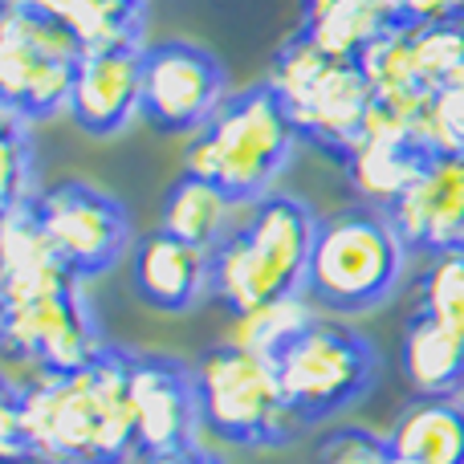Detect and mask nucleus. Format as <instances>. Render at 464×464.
I'll return each instance as SVG.
<instances>
[{"label": "nucleus", "mask_w": 464, "mask_h": 464, "mask_svg": "<svg viewBox=\"0 0 464 464\" xmlns=\"http://www.w3.org/2000/svg\"><path fill=\"white\" fill-rule=\"evenodd\" d=\"M318 318L310 305V294L277 297V302L253 305V310H237L225 326V343L237 351H253L261 359H277L310 322Z\"/></svg>", "instance_id": "nucleus-19"}, {"label": "nucleus", "mask_w": 464, "mask_h": 464, "mask_svg": "<svg viewBox=\"0 0 464 464\" xmlns=\"http://www.w3.org/2000/svg\"><path fill=\"white\" fill-rule=\"evenodd\" d=\"M147 464H220V457H212L200 444H188V449H171V452H155L147 457Z\"/></svg>", "instance_id": "nucleus-25"}, {"label": "nucleus", "mask_w": 464, "mask_h": 464, "mask_svg": "<svg viewBox=\"0 0 464 464\" xmlns=\"http://www.w3.org/2000/svg\"><path fill=\"white\" fill-rule=\"evenodd\" d=\"M0 449L5 464H122L139 452L130 351L106 346L82 371L5 383Z\"/></svg>", "instance_id": "nucleus-1"}, {"label": "nucleus", "mask_w": 464, "mask_h": 464, "mask_svg": "<svg viewBox=\"0 0 464 464\" xmlns=\"http://www.w3.org/2000/svg\"><path fill=\"white\" fill-rule=\"evenodd\" d=\"M82 41L57 16L37 8H5L0 16V102L33 122L70 111Z\"/></svg>", "instance_id": "nucleus-8"}, {"label": "nucleus", "mask_w": 464, "mask_h": 464, "mask_svg": "<svg viewBox=\"0 0 464 464\" xmlns=\"http://www.w3.org/2000/svg\"><path fill=\"white\" fill-rule=\"evenodd\" d=\"M403 379L416 395H460L464 392V334L440 318L416 310L400 343Z\"/></svg>", "instance_id": "nucleus-16"}, {"label": "nucleus", "mask_w": 464, "mask_h": 464, "mask_svg": "<svg viewBox=\"0 0 464 464\" xmlns=\"http://www.w3.org/2000/svg\"><path fill=\"white\" fill-rule=\"evenodd\" d=\"M0 343L13 359L33 362L45 375L82 371L106 351L98 318L82 294V277L0 302Z\"/></svg>", "instance_id": "nucleus-9"}, {"label": "nucleus", "mask_w": 464, "mask_h": 464, "mask_svg": "<svg viewBox=\"0 0 464 464\" xmlns=\"http://www.w3.org/2000/svg\"><path fill=\"white\" fill-rule=\"evenodd\" d=\"M322 464H411L408 457L392 449L387 436H375L367 428H338L322 440Z\"/></svg>", "instance_id": "nucleus-23"}, {"label": "nucleus", "mask_w": 464, "mask_h": 464, "mask_svg": "<svg viewBox=\"0 0 464 464\" xmlns=\"http://www.w3.org/2000/svg\"><path fill=\"white\" fill-rule=\"evenodd\" d=\"M387 440L411 464H464V403L457 395H416Z\"/></svg>", "instance_id": "nucleus-17"}, {"label": "nucleus", "mask_w": 464, "mask_h": 464, "mask_svg": "<svg viewBox=\"0 0 464 464\" xmlns=\"http://www.w3.org/2000/svg\"><path fill=\"white\" fill-rule=\"evenodd\" d=\"M400 24H449L464 21V0H395Z\"/></svg>", "instance_id": "nucleus-24"}, {"label": "nucleus", "mask_w": 464, "mask_h": 464, "mask_svg": "<svg viewBox=\"0 0 464 464\" xmlns=\"http://www.w3.org/2000/svg\"><path fill=\"white\" fill-rule=\"evenodd\" d=\"M297 127L269 82L228 94V102L192 135L184 171L217 184L232 204H256L285 171L297 147Z\"/></svg>", "instance_id": "nucleus-2"}, {"label": "nucleus", "mask_w": 464, "mask_h": 464, "mask_svg": "<svg viewBox=\"0 0 464 464\" xmlns=\"http://www.w3.org/2000/svg\"><path fill=\"white\" fill-rule=\"evenodd\" d=\"M130 408L135 444L143 457L196 444L204 424L196 367L171 354H130Z\"/></svg>", "instance_id": "nucleus-12"}, {"label": "nucleus", "mask_w": 464, "mask_h": 464, "mask_svg": "<svg viewBox=\"0 0 464 464\" xmlns=\"http://www.w3.org/2000/svg\"><path fill=\"white\" fill-rule=\"evenodd\" d=\"M420 130L436 155H464V78L449 82L428 98Z\"/></svg>", "instance_id": "nucleus-22"}, {"label": "nucleus", "mask_w": 464, "mask_h": 464, "mask_svg": "<svg viewBox=\"0 0 464 464\" xmlns=\"http://www.w3.org/2000/svg\"><path fill=\"white\" fill-rule=\"evenodd\" d=\"M273 362L302 424L343 416L379 375L375 346L338 318H314Z\"/></svg>", "instance_id": "nucleus-7"}, {"label": "nucleus", "mask_w": 464, "mask_h": 464, "mask_svg": "<svg viewBox=\"0 0 464 464\" xmlns=\"http://www.w3.org/2000/svg\"><path fill=\"white\" fill-rule=\"evenodd\" d=\"M232 208H237V204H232L217 184L184 171V176L168 188V196H163L160 228L188 240V245L204 248V253H217V245L232 232Z\"/></svg>", "instance_id": "nucleus-18"}, {"label": "nucleus", "mask_w": 464, "mask_h": 464, "mask_svg": "<svg viewBox=\"0 0 464 464\" xmlns=\"http://www.w3.org/2000/svg\"><path fill=\"white\" fill-rule=\"evenodd\" d=\"M420 310L464 334V245L428 256L420 277Z\"/></svg>", "instance_id": "nucleus-20"}, {"label": "nucleus", "mask_w": 464, "mask_h": 464, "mask_svg": "<svg viewBox=\"0 0 464 464\" xmlns=\"http://www.w3.org/2000/svg\"><path fill=\"white\" fill-rule=\"evenodd\" d=\"M265 82L281 94L297 135L338 163L351 160L375 119V86L359 57L326 53L305 33L281 49Z\"/></svg>", "instance_id": "nucleus-4"}, {"label": "nucleus", "mask_w": 464, "mask_h": 464, "mask_svg": "<svg viewBox=\"0 0 464 464\" xmlns=\"http://www.w3.org/2000/svg\"><path fill=\"white\" fill-rule=\"evenodd\" d=\"M228 102V73L192 41L143 45V119L163 135H196Z\"/></svg>", "instance_id": "nucleus-10"}, {"label": "nucleus", "mask_w": 464, "mask_h": 464, "mask_svg": "<svg viewBox=\"0 0 464 464\" xmlns=\"http://www.w3.org/2000/svg\"><path fill=\"white\" fill-rule=\"evenodd\" d=\"M318 217L294 196L269 192L212 253V294L237 310L305 294Z\"/></svg>", "instance_id": "nucleus-3"}, {"label": "nucleus", "mask_w": 464, "mask_h": 464, "mask_svg": "<svg viewBox=\"0 0 464 464\" xmlns=\"http://www.w3.org/2000/svg\"><path fill=\"white\" fill-rule=\"evenodd\" d=\"M130 277L135 294L163 314H184L212 289V253L155 228L130 248Z\"/></svg>", "instance_id": "nucleus-15"}, {"label": "nucleus", "mask_w": 464, "mask_h": 464, "mask_svg": "<svg viewBox=\"0 0 464 464\" xmlns=\"http://www.w3.org/2000/svg\"><path fill=\"white\" fill-rule=\"evenodd\" d=\"M49 245L82 281L114 269L130 248V217L111 192L82 179H65L33 200Z\"/></svg>", "instance_id": "nucleus-11"}, {"label": "nucleus", "mask_w": 464, "mask_h": 464, "mask_svg": "<svg viewBox=\"0 0 464 464\" xmlns=\"http://www.w3.org/2000/svg\"><path fill=\"white\" fill-rule=\"evenodd\" d=\"M411 248L383 208L354 204L318 220L305 294L330 314L375 310L400 285L403 261Z\"/></svg>", "instance_id": "nucleus-5"}, {"label": "nucleus", "mask_w": 464, "mask_h": 464, "mask_svg": "<svg viewBox=\"0 0 464 464\" xmlns=\"http://www.w3.org/2000/svg\"><path fill=\"white\" fill-rule=\"evenodd\" d=\"M387 217L411 253L436 256L464 245V155H432Z\"/></svg>", "instance_id": "nucleus-14"}, {"label": "nucleus", "mask_w": 464, "mask_h": 464, "mask_svg": "<svg viewBox=\"0 0 464 464\" xmlns=\"http://www.w3.org/2000/svg\"><path fill=\"white\" fill-rule=\"evenodd\" d=\"M135 114H143V45L82 49L70 119L86 135H119Z\"/></svg>", "instance_id": "nucleus-13"}, {"label": "nucleus", "mask_w": 464, "mask_h": 464, "mask_svg": "<svg viewBox=\"0 0 464 464\" xmlns=\"http://www.w3.org/2000/svg\"><path fill=\"white\" fill-rule=\"evenodd\" d=\"M0 163H5V176H0V200L8 208H21V204L37 200L33 192V171H37V160H33V143H29V122L16 119L13 111H0Z\"/></svg>", "instance_id": "nucleus-21"}, {"label": "nucleus", "mask_w": 464, "mask_h": 464, "mask_svg": "<svg viewBox=\"0 0 464 464\" xmlns=\"http://www.w3.org/2000/svg\"><path fill=\"white\" fill-rule=\"evenodd\" d=\"M204 424L228 444L273 449L297 436L302 416L281 387L277 362L220 343L196 362Z\"/></svg>", "instance_id": "nucleus-6"}]
</instances>
